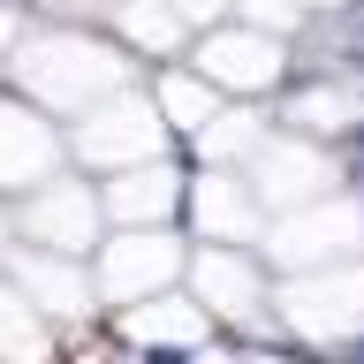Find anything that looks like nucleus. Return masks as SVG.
<instances>
[{
  "label": "nucleus",
  "mask_w": 364,
  "mask_h": 364,
  "mask_svg": "<svg viewBox=\"0 0 364 364\" xmlns=\"http://www.w3.org/2000/svg\"><path fill=\"white\" fill-rule=\"evenodd\" d=\"M190 68L213 76L220 91H273V84H289V46L258 23H243V31H213Z\"/></svg>",
  "instance_id": "1"
}]
</instances>
